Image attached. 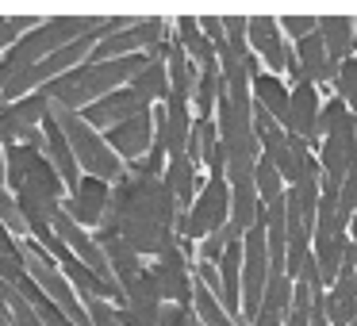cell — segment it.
Segmentation results:
<instances>
[{
  "label": "cell",
  "mask_w": 357,
  "mask_h": 326,
  "mask_svg": "<svg viewBox=\"0 0 357 326\" xmlns=\"http://www.w3.org/2000/svg\"><path fill=\"white\" fill-rule=\"evenodd\" d=\"M96 231L123 238L139 257H162L177 246V200L162 177L123 173L112 185L108 215Z\"/></svg>",
  "instance_id": "1"
},
{
  "label": "cell",
  "mask_w": 357,
  "mask_h": 326,
  "mask_svg": "<svg viewBox=\"0 0 357 326\" xmlns=\"http://www.w3.org/2000/svg\"><path fill=\"white\" fill-rule=\"evenodd\" d=\"M50 119L62 127V134H66V142H70V150H73V162H77L81 177H96V180H104V185H112V180H119L127 173L123 162H119V157L112 154V146L104 142V134L93 131V127L81 119V111H70V108L50 104Z\"/></svg>",
  "instance_id": "2"
},
{
  "label": "cell",
  "mask_w": 357,
  "mask_h": 326,
  "mask_svg": "<svg viewBox=\"0 0 357 326\" xmlns=\"http://www.w3.org/2000/svg\"><path fill=\"white\" fill-rule=\"evenodd\" d=\"M4 188L12 196H35L43 203H62L66 185L47 162L43 150L31 146H4Z\"/></svg>",
  "instance_id": "3"
},
{
  "label": "cell",
  "mask_w": 357,
  "mask_h": 326,
  "mask_svg": "<svg viewBox=\"0 0 357 326\" xmlns=\"http://www.w3.org/2000/svg\"><path fill=\"white\" fill-rule=\"evenodd\" d=\"M20 249H24V269H27V277H31L35 284L47 292V300L58 303V311H62V315L70 318L73 326H93V323H89L85 303L77 300V292L70 288V280L58 272V265L50 261L47 249H43L35 238H20Z\"/></svg>",
  "instance_id": "4"
},
{
  "label": "cell",
  "mask_w": 357,
  "mask_h": 326,
  "mask_svg": "<svg viewBox=\"0 0 357 326\" xmlns=\"http://www.w3.org/2000/svg\"><path fill=\"white\" fill-rule=\"evenodd\" d=\"M227 219H231V185L227 177H211V185L192 200V211L188 215L177 211V231L185 238H208L219 226H227Z\"/></svg>",
  "instance_id": "5"
},
{
  "label": "cell",
  "mask_w": 357,
  "mask_h": 326,
  "mask_svg": "<svg viewBox=\"0 0 357 326\" xmlns=\"http://www.w3.org/2000/svg\"><path fill=\"white\" fill-rule=\"evenodd\" d=\"M108 196H112V185H104L96 177H81L77 188L62 200V211L81 231H96L104 223V215H108Z\"/></svg>",
  "instance_id": "6"
},
{
  "label": "cell",
  "mask_w": 357,
  "mask_h": 326,
  "mask_svg": "<svg viewBox=\"0 0 357 326\" xmlns=\"http://www.w3.org/2000/svg\"><path fill=\"white\" fill-rule=\"evenodd\" d=\"M47 111H50V100H47L43 88L31 96H24V100H16V104H4V108H0V142H4V146L24 142L27 131H39L43 127Z\"/></svg>",
  "instance_id": "7"
},
{
  "label": "cell",
  "mask_w": 357,
  "mask_h": 326,
  "mask_svg": "<svg viewBox=\"0 0 357 326\" xmlns=\"http://www.w3.org/2000/svg\"><path fill=\"white\" fill-rule=\"evenodd\" d=\"M150 139H154V116H150V111L123 119V123H116L108 134H104V142H108L112 154H116L123 165L142 162V157L150 154Z\"/></svg>",
  "instance_id": "8"
},
{
  "label": "cell",
  "mask_w": 357,
  "mask_h": 326,
  "mask_svg": "<svg viewBox=\"0 0 357 326\" xmlns=\"http://www.w3.org/2000/svg\"><path fill=\"white\" fill-rule=\"evenodd\" d=\"M150 272H154V284H158V292H162V303L192 307V277H188V261H185V249L181 246L165 249Z\"/></svg>",
  "instance_id": "9"
},
{
  "label": "cell",
  "mask_w": 357,
  "mask_h": 326,
  "mask_svg": "<svg viewBox=\"0 0 357 326\" xmlns=\"http://www.w3.org/2000/svg\"><path fill=\"white\" fill-rule=\"evenodd\" d=\"M142 111H150V104L142 100L135 88H116V93L100 96L96 104H89V108L81 111V119H85L93 131H112L116 123H123V119H131V116H142Z\"/></svg>",
  "instance_id": "10"
},
{
  "label": "cell",
  "mask_w": 357,
  "mask_h": 326,
  "mask_svg": "<svg viewBox=\"0 0 357 326\" xmlns=\"http://www.w3.org/2000/svg\"><path fill=\"white\" fill-rule=\"evenodd\" d=\"M315 123H319V96H315V85H307V81H296V88L288 93L284 134L303 139V142L311 146V142H315Z\"/></svg>",
  "instance_id": "11"
},
{
  "label": "cell",
  "mask_w": 357,
  "mask_h": 326,
  "mask_svg": "<svg viewBox=\"0 0 357 326\" xmlns=\"http://www.w3.org/2000/svg\"><path fill=\"white\" fill-rule=\"evenodd\" d=\"M246 39L273 70H288L292 62V50L280 42V24L273 16H246Z\"/></svg>",
  "instance_id": "12"
},
{
  "label": "cell",
  "mask_w": 357,
  "mask_h": 326,
  "mask_svg": "<svg viewBox=\"0 0 357 326\" xmlns=\"http://www.w3.org/2000/svg\"><path fill=\"white\" fill-rule=\"evenodd\" d=\"M43 154H47V162L54 165V173L62 177V185L77 188L81 169H77V162H73V150H70V142H66L62 127L50 119V111H47V119H43Z\"/></svg>",
  "instance_id": "13"
},
{
  "label": "cell",
  "mask_w": 357,
  "mask_h": 326,
  "mask_svg": "<svg viewBox=\"0 0 357 326\" xmlns=\"http://www.w3.org/2000/svg\"><path fill=\"white\" fill-rule=\"evenodd\" d=\"M315 35L323 39V50L331 58V65H342L354 50V35H357V20L349 16H319Z\"/></svg>",
  "instance_id": "14"
},
{
  "label": "cell",
  "mask_w": 357,
  "mask_h": 326,
  "mask_svg": "<svg viewBox=\"0 0 357 326\" xmlns=\"http://www.w3.org/2000/svg\"><path fill=\"white\" fill-rule=\"evenodd\" d=\"M296 65H300V81H307V85H323V81L338 77V65H331L319 35H307V39L296 42Z\"/></svg>",
  "instance_id": "15"
},
{
  "label": "cell",
  "mask_w": 357,
  "mask_h": 326,
  "mask_svg": "<svg viewBox=\"0 0 357 326\" xmlns=\"http://www.w3.org/2000/svg\"><path fill=\"white\" fill-rule=\"evenodd\" d=\"M173 31H177V47H181V54H185L188 62H196L200 70H211V65H219V62H215V47L204 39L200 24H196L192 16L173 20Z\"/></svg>",
  "instance_id": "16"
},
{
  "label": "cell",
  "mask_w": 357,
  "mask_h": 326,
  "mask_svg": "<svg viewBox=\"0 0 357 326\" xmlns=\"http://www.w3.org/2000/svg\"><path fill=\"white\" fill-rule=\"evenodd\" d=\"M162 180L165 188L173 192V200H177V208H192V196H196V165L188 162L185 154H169V165L162 169Z\"/></svg>",
  "instance_id": "17"
},
{
  "label": "cell",
  "mask_w": 357,
  "mask_h": 326,
  "mask_svg": "<svg viewBox=\"0 0 357 326\" xmlns=\"http://www.w3.org/2000/svg\"><path fill=\"white\" fill-rule=\"evenodd\" d=\"M254 104H261V108L284 127V119H288V88H284V81H280L277 73H257L254 77Z\"/></svg>",
  "instance_id": "18"
},
{
  "label": "cell",
  "mask_w": 357,
  "mask_h": 326,
  "mask_svg": "<svg viewBox=\"0 0 357 326\" xmlns=\"http://www.w3.org/2000/svg\"><path fill=\"white\" fill-rule=\"evenodd\" d=\"M131 88L142 96V100H165L169 96V70H165V62H146L139 73L131 77Z\"/></svg>",
  "instance_id": "19"
},
{
  "label": "cell",
  "mask_w": 357,
  "mask_h": 326,
  "mask_svg": "<svg viewBox=\"0 0 357 326\" xmlns=\"http://www.w3.org/2000/svg\"><path fill=\"white\" fill-rule=\"evenodd\" d=\"M254 188H257V203H265V208L284 196V180H280L277 169H273L269 157H257L254 162Z\"/></svg>",
  "instance_id": "20"
},
{
  "label": "cell",
  "mask_w": 357,
  "mask_h": 326,
  "mask_svg": "<svg viewBox=\"0 0 357 326\" xmlns=\"http://www.w3.org/2000/svg\"><path fill=\"white\" fill-rule=\"evenodd\" d=\"M192 303H196V315H200V326H234V318L223 311V303H219L200 280L192 284Z\"/></svg>",
  "instance_id": "21"
},
{
  "label": "cell",
  "mask_w": 357,
  "mask_h": 326,
  "mask_svg": "<svg viewBox=\"0 0 357 326\" xmlns=\"http://www.w3.org/2000/svg\"><path fill=\"white\" fill-rule=\"evenodd\" d=\"M43 20L39 16H0V50H12L27 31H35Z\"/></svg>",
  "instance_id": "22"
},
{
  "label": "cell",
  "mask_w": 357,
  "mask_h": 326,
  "mask_svg": "<svg viewBox=\"0 0 357 326\" xmlns=\"http://www.w3.org/2000/svg\"><path fill=\"white\" fill-rule=\"evenodd\" d=\"M238 238H242V234L234 231L231 223L219 226L215 234H208V238L200 242V261H208V265H211V261H219V257H223V249L231 246V242H238Z\"/></svg>",
  "instance_id": "23"
},
{
  "label": "cell",
  "mask_w": 357,
  "mask_h": 326,
  "mask_svg": "<svg viewBox=\"0 0 357 326\" xmlns=\"http://www.w3.org/2000/svg\"><path fill=\"white\" fill-rule=\"evenodd\" d=\"M0 226H4L12 238H27V226H24V219H20L16 196H12L4 185H0Z\"/></svg>",
  "instance_id": "24"
},
{
  "label": "cell",
  "mask_w": 357,
  "mask_h": 326,
  "mask_svg": "<svg viewBox=\"0 0 357 326\" xmlns=\"http://www.w3.org/2000/svg\"><path fill=\"white\" fill-rule=\"evenodd\" d=\"M334 81H338V100L357 111V58H346L338 65V77Z\"/></svg>",
  "instance_id": "25"
},
{
  "label": "cell",
  "mask_w": 357,
  "mask_h": 326,
  "mask_svg": "<svg viewBox=\"0 0 357 326\" xmlns=\"http://www.w3.org/2000/svg\"><path fill=\"white\" fill-rule=\"evenodd\" d=\"M154 326H200V318H196L192 307H181V303H162Z\"/></svg>",
  "instance_id": "26"
},
{
  "label": "cell",
  "mask_w": 357,
  "mask_h": 326,
  "mask_svg": "<svg viewBox=\"0 0 357 326\" xmlns=\"http://www.w3.org/2000/svg\"><path fill=\"white\" fill-rule=\"evenodd\" d=\"M277 24L284 27V31L292 35L296 42H300V39H307V35H315V24H319V20H315V16H280Z\"/></svg>",
  "instance_id": "27"
},
{
  "label": "cell",
  "mask_w": 357,
  "mask_h": 326,
  "mask_svg": "<svg viewBox=\"0 0 357 326\" xmlns=\"http://www.w3.org/2000/svg\"><path fill=\"white\" fill-rule=\"evenodd\" d=\"M288 326H311L307 323V311H288Z\"/></svg>",
  "instance_id": "28"
},
{
  "label": "cell",
  "mask_w": 357,
  "mask_h": 326,
  "mask_svg": "<svg viewBox=\"0 0 357 326\" xmlns=\"http://www.w3.org/2000/svg\"><path fill=\"white\" fill-rule=\"evenodd\" d=\"M349 242H354V249H357V211H354V219H349Z\"/></svg>",
  "instance_id": "29"
},
{
  "label": "cell",
  "mask_w": 357,
  "mask_h": 326,
  "mask_svg": "<svg viewBox=\"0 0 357 326\" xmlns=\"http://www.w3.org/2000/svg\"><path fill=\"white\" fill-rule=\"evenodd\" d=\"M0 150H4V142H0Z\"/></svg>",
  "instance_id": "30"
},
{
  "label": "cell",
  "mask_w": 357,
  "mask_h": 326,
  "mask_svg": "<svg viewBox=\"0 0 357 326\" xmlns=\"http://www.w3.org/2000/svg\"><path fill=\"white\" fill-rule=\"evenodd\" d=\"M354 277H357V269H354Z\"/></svg>",
  "instance_id": "31"
}]
</instances>
